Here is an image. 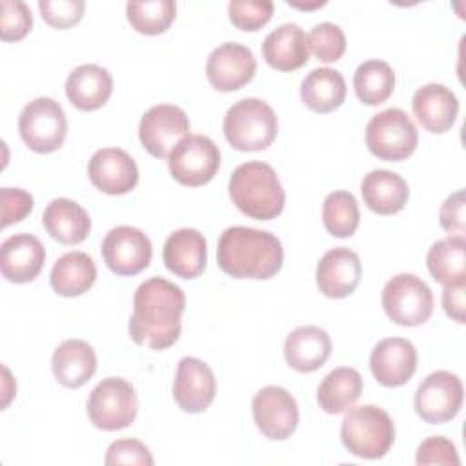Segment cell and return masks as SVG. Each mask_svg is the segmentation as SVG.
Instances as JSON below:
<instances>
[{"instance_id":"1","label":"cell","mask_w":466,"mask_h":466,"mask_svg":"<svg viewBox=\"0 0 466 466\" xmlns=\"http://www.w3.org/2000/svg\"><path fill=\"white\" fill-rule=\"evenodd\" d=\"M184 309L186 295L177 284L162 277L144 280L135 291L127 326L133 342L151 350H167L178 340Z\"/></svg>"},{"instance_id":"2","label":"cell","mask_w":466,"mask_h":466,"mask_svg":"<svg viewBox=\"0 0 466 466\" xmlns=\"http://www.w3.org/2000/svg\"><path fill=\"white\" fill-rule=\"evenodd\" d=\"M284 260L280 240L264 229L231 226L217 244L218 268L233 279L266 280L279 273Z\"/></svg>"},{"instance_id":"3","label":"cell","mask_w":466,"mask_h":466,"mask_svg":"<svg viewBox=\"0 0 466 466\" xmlns=\"http://www.w3.org/2000/svg\"><path fill=\"white\" fill-rule=\"evenodd\" d=\"M229 198L246 217L255 220L277 218L284 209V189L275 169L260 160L237 166L229 177Z\"/></svg>"},{"instance_id":"4","label":"cell","mask_w":466,"mask_h":466,"mask_svg":"<svg viewBox=\"0 0 466 466\" xmlns=\"http://www.w3.org/2000/svg\"><path fill=\"white\" fill-rule=\"evenodd\" d=\"M340 439L344 448L360 459L384 457L395 441V424L379 406L350 408L342 419Z\"/></svg>"},{"instance_id":"5","label":"cell","mask_w":466,"mask_h":466,"mask_svg":"<svg viewBox=\"0 0 466 466\" xmlns=\"http://www.w3.org/2000/svg\"><path fill=\"white\" fill-rule=\"evenodd\" d=\"M224 137L238 151H262L277 137L279 122L273 107L260 98L235 102L224 116Z\"/></svg>"},{"instance_id":"6","label":"cell","mask_w":466,"mask_h":466,"mask_svg":"<svg viewBox=\"0 0 466 466\" xmlns=\"http://www.w3.org/2000/svg\"><path fill=\"white\" fill-rule=\"evenodd\" d=\"M419 144V131L406 111L388 107L371 116L366 126V146L380 160L408 158Z\"/></svg>"},{"instance_id":"7","label":"cell","mask_w":466,"mask_h":466,"mask_svg":"<svg viewBox=\"0 0 466 466\" xmlns=\"http://www.w3.org/2000/svg\"><path fill=\"white\" fill-rule=\"evenodd\" d=\"M138 411L137 391L122 377L102 379L87 399V415L95 428L116 431L127 428Z\"/></svg>"},{"instance_id":"8","label":"cell","mask_w":466,"mask_h":466,"mask_svg":"<svg viewBox=\"0 0 466 466\" xmlns=\"http://www.w3.org/2000/svg\"><path fill=\"white\" fill-rule=\"evenodd\" d=\"M384 313L399 326H420L433 313V293L430 286L413 273L391 277L382 289Z\"/></svg>"},{"instance_id":"9","label":"cell","mask_w":466,"mask_h":466,"mask_svg":"<svg viewBox=\"0 0 466 466\" xmlns=\"http://www.w3.org/2000/svg\"><path fill=\"white\" fill-rule=\"evenodd\" d=\"M18 131L31 151L47 155L62 147L67 135V118L56 100L38 96L24 106L18 116Z\"/></svg>"},{"instance_id":"10","label":"cell","mask_w":466,"mask_h":466,"mask_svg":"<svg viewBox=\"0 0 466 466\" xmlns=\"http://www.w3.org/2000/svg\"><path fill=\"white\" fill-rule=\"evenodd\" d=\"M167 166L171 177L189 187L204 186L220 167L218 146L204 135L184 137L169 153Z\"/></svg>"},{"instance_id":"11","label":"cell","mask_w":466,"mask_h":466,"mask_svg":"<svg viewBox=\"0 0 466 466\" xmlns=\"http://www.w3.org/2000/svg\"><path fill=\"white\" fill-rule=\"evenodd\" d=\"M464 388L461 379L446 370L430 373L415 391V411L430 424H444L462 408Z\"/></svg>"},{"instance_id":"12","label":"cell","mask_w":466,"mask_h":466,"mask_svg":"<svg viewBox=\"0 0 466 466\" xmlns=\"http://www.w3.org/2000/svg\"><path fill=\"white\" fill-rule=\"evenodd\" d=\"M106 266L120 277L144 271L153 257L149 237L133 226H116L107 231L100 248Z\"/></svg>"},{"instance_id":"13","label":"cell","mask_w":466,"mask_h":466,"mask_svg":"<svg viewBox=\"0 0 466 466\" xmlns=\"http://www.w3.org/2000/svg\"><path fill=\"white\" fill-rule=\"evenodd\" d=\"M189 133V118L178 106L158 104L149 107L138 126L144 149L155 158H167L171 149Z\"/></svg>"},{"instance_id":"14","label":"cell","mask_w":466,"mask_h":466,"mask_svg":"<svg viewBox=\"0 0 466 466\" xmlns=\"http://www.w3.org/2000/svg\"><path fill=\"white\" fill-rule=\"evenodd\" d=\"M251 411L257 428L271 441L288 439L299 426L297 400L280 386L258 390L251 400Z\"/></svg>"},{"instance_id":"15","label":"cell","mask_w":466,"mask_h":466,"mask_svg":"<svg viewBox=\"0 0 466 466\" xmlns=\"http://www.w3.org/2000/svg\"><path fill=\"white\" fill-rule=\"evenodd\" d=\"M257 71V60L249 47L237 42H224L215 47L206 62L208 82L222 93L244 87Z\"/></svg>"},{"instance_id":"16","label":"cell","mask_w":466,"mask_h":466,"mask_svg":"<svg viewBox=\"0 0 466 466\" xmlns=\"http://www.w3.org/2000/svg\"><path fill=\"white\" fill-rule=\"evenodd\" d=\"M217 393L211 368L195 357L180 359L173 382V399L186 413H200L209 408Z\"/></svg>"},{"instance_id":"17","label":"cell","mask_w":466,"mask_h":466,"mask_svg":"<svg viewBox=\"0 0 466 466\" xmlns=\"http://www.w3.org/2000/svg\"><path fill=\"white\" fill-rule=\"evenodd\" d=\"M87 175L91 184L107 195H126L138 182L137 162L120 147L95 151L87 166Z\"/></svg>"},{"instance_id":"18","label":"cell","mask_w":466,"mask_h":466,"mask_svg":"<svg viewBox=\"0 0 466 466\" xmlns=\"http://www.w3.org/2000/svg\"><path fill=\"white\" fill-rule=\"evenodd\" d=\"M370 368L379 384L399 388L406 384L417 370V350L402 337L382 339L370 355Z\"/></svg>"},{"instance_id":"19","label":"cell","mask_w":466,"mask_h":466,"mask_svg":"<svg viewBox=\"0 0 466 466\" xmlns=\"http://www.w3.org/2000/svg\"><path fill=\"white\" fill-rule=\"evenodd\" d=\"M360 258L350 248H333L322 255L317 264V286L329 299H344L355 291L360 282Z\"/></svg>"},{"instance_id":"20","label":"cell","mask_w":466,"mask_h":466,"mask_svg":"<svg viewBox=\"0 0 466 466\" xmlns=\"http://www.w3.org/2000/svg\"><path fill=\"white\" fill-rule=\"evenodd\" d=\"M44 262L46 249L35 235L16 233L0 246V269L9 282H33L42 271Z\"/></svg>"},{"instance_id":"21","label":"cell","mask_w":466,"mask_h":466,"mask_svg":"<svg viewBox=\"0 0 466 466\" xmlns=\"http://www.w3.org/2000/svg\"><path fill=\"white\" fill-rule=\"evenodd\" d=\"M206 238L198 229L182 228L166 238L162 260L173 275L180 279H197L206 268Z\"/></svg>"},{"instance_id":"22","label":"cell","mask_w":466,"mask_h":466,"mask_svg":"<svg viewBox=\"0 0 466 466\" xmlns=\"http://www.w3.org/2000/svg\"><path fill=\"white\" fill-rule=\"evenodd\" d=\"M413 115L430 133H446L457 120L459 100L455 93L442 84H426L411 98Z\"/></svg>"},{"instance_id":"23","label":"cell","mask_w":466,"mask_h":466,"mask_svg":"<svg viewBox=\"0 0 466 466\" xmlns=\"http://www.w3.org/2000/svg\"><path fill=\"white\" fill-rule=\"evenodd\" d=\"M262 56L277 71H295L309 60L306 33L297 24H282L262 42Z\"/></svg>"},{"instance_id":"24","label":"cell","mask_w":466,"mask_h":466,"mask_svg":"<svg viewBox=\"0 0 466 466\" xmlns=\"http://www.w3.org/2000/svg\"><path fill=\"white\" fill-rule=\"evenodd\" d=\"M331 355V339L319 326H299L284 342V359L289 368L311 373L324 366Z\"/></svg>"},{"instance_id":"25","label":"cell","mask_w":466,"mask_h":466,"mask_svg":"<svg viewBox=\"0 0 466 466\" xmlns=\"http://www.w3.org/2000/svg\"><path fill=\"white\" fill-rule=\"evenodd\" d=\"M113 93V78L107 69L96 64H82L75 67L66 80V95L80 111H95L102 107Z\"/></svg>"},{"instance_id":"26","label":"cell","mask_w":466,"mask_h":466,"mask_svg":"<svg viewBox=\"0 0 466 466\" xmlns=\"http://www.w3.org/2000/svg\"><path fill=\"white\" fill-rule=\"evenodd\" d=\"M360 193L364 204L377 215H395L408 204L410 198L406 180L399 173L388 169H373L364 175Z\"/></svg>"},{"instance_id":"27","label":"cell","mask_w":466,"mask_h":466,"mask_svg":"<svg viewBox=\"0 0 466 466\" xmlns=\"http://www.w3.org/2000/svg\"><path fill=\"white\" fill-rule=\"evenodd\" d=\"M42 224L55 240L66 246L84 242L91 231L87 211L78 202L64 197L47 204L42 215Z\"/></svg>"},{"instance_id":"28","label":"cell","mask_w":466,"mask_h":466,"mask_svg":"<svg viewBox=\"0 0 466 466\" xmlns=\"http://www.w3.org/2000/svg\"><path fill=\"white\" fill-rule=\"evenodd\" d=\"M51 370L62 386L80 388L96 371V353L86 340L67 339L55 350Z\"/></svg>"},{"instance_id":"29","label":"cell","mask_w":466,"mask_h":466,"mask_svg":"<svg viewBox=\"0 0 466 466\" xmlns=\"http://www.w3.org/2000/svg\"><path fill=\"white\" fill-rule=\"evenodd\" d=\"M96 280V266L84 251L64 253L53 266L49 282L56 295L78 297L91 289Z\"/></svg>"},{"instance_id":"30","label":"cell","mask_w":466,"mask_h":466,"mask_svg":"<svg viewBox=\"0 0 466 466\" xmlns=\"http://www.w3.org/2000/svg\"><path fill=\"white\" fill-rule=\"evenodd\" d=\"M430 275L442 286L466 284V238L450 235L431 244L426 255Z\"/></svg>"},{"instance_id":"31","label":"cell","mask_w":466,"mask_h":466,"mask_svg":"<svg viewBox=\"0 0 466 466\" xmlns=\"http://www.w3.org/2000/svg\"><path fill=\"white\" fill-rule=\"evenodd\" d=\"M302 102L315 113H331L346 98V80L331 67H317L300 84Z\"/></svg>"},{"instance_id":"32","label":"cell","mask_w":466,"mask_h":466,"mask_svg":"<svg viewBox=\"0 0 466 466\" xmlns=\"http://www.w3.org/2000/svg\"><path fill=\"white\" fill-rule=\"evenodd\" d=\"M362 375L355 368L340 366L331 370L317 390V400L326 413L337 415L350 410L362 393Z\"/></svg>"},{"instance_id":"33","label":"cell","mask_w":466,"mask_h":466,"mask_svg":"<svg viewBox=\"0 0 466 466\" xmlns=\"http://www.w3.org/2000/svg\"><path fill=\"white\" fill-rule=\"evenodd\" d=\"M353 87L362 104L379 106L391 96L395 87V73L384 60H366L353 75Z\"/></svg>"},{"instance_id":"34","label":"cell","mask_w":466,"mask_h":466,"mask_svg":"<svg viewBox=\"0 0 466 466\" xmlns=\"http://www.w3.org/2000/svg\"><path fill=\"white\" fill-rule=\"evenodd\" d=\"M360 222L357 198L344 189L331 191L322 204V224L333 237H351Z\"/></svg>"},{"instance_id":"35","label":"cell","mask_w":466,"mask_h":466,"mask_svg":"<svg viewBox=\"0 0 466 466\" xmlns=\"http://www.w3.org/2000/svg\"><path fill=\"white\" fill-rule=\"evenodd\" d=\"M127 22L142 35H160L175 20L177 4L173 0H146L127 2Z\"/></svg>"},{"instance_id":"36","label":"cell","mask_w":466,"mask_h":466,"mask_svg":"<svg viewBox=\"0 0 466 466\" xmlns=\"http://www.w3.org/2000/svg\"><path fill=\"white\" fill-rule=\"evenodd\" d=\"M308 44L320 62H337L346 51L344 31L333 22L315 24L308 35Z\"/></svg>"},{"instance_id":"37","label":"cell","mask_w":466,"mask_h":466,"mask_svg":"<svg viewBox=\"0 0 466 466\" xmlns=\"http://www.w3.org/2000/svg\"><path fill=\"white\" fill-rule=\"evenodd\" d=\"M229 20L242 31H258L273 16L271 0H233L228 5Z\"/></svg>"},{"instance_id":"38","label":"cell","mask_w":466,"mask_h":466,"mask_svg":"<svg viewBox=\"0 0 466 466\" xmlns=\"http://www.w3.org/2000/svg\"><path fill=\"white\" fill-rule=\"evenodd\" d=\"M0 36L4 42L22 40L33 27V15L22 0H4L0 4Z\"/></svg>"},{"instance_id":"39","label":"cell","mask_w":466,"mask_h":466,"mask_svg":"<svg viewBox=\"0 0 466 466\" xmlns=\"http://www.w3.org/2000/svg\"><path fill=\"white\" fill-rule=\"evenodd\" d=\"M42 18L56 29H67L80 22L86 4L84 0H40Z\"/></svg>"},{"instance_id":"40","label":"cell","mask_w":466,"mask_h":466,"mask_svg":"<svg viewBox=\"0 0 466 466\" xmlns=\"http://www.w3.org/2000/svg\"><path fill=\"white\" fill-rule=\"evenodd\" d=\"M104 462L107 466L116 464H140V466H153V455L149 448L137 441V439H118L109 444Z\"/></svg>"},{"instance_id":"41","label":"cell","mask_w":466,"mask_h":466,"mask_svg":"<svg viewBox=\"0 0 466 466\" xmlns=\"http://www.w3.org/2000/svg\"><path fill=\"white\" fill-rule=\"evenodd\" d=\"M415 462L419 466H428V464H444V466H459L461 459L457 453L455 444L441 435L428 437L422 441L417 448V457Z\"/></svg>"},{"instance_id":"42","label":"cell","mask_w":466,"mask_h":466,"mask_svg":"<svg viewBox=\"0 0 466 466\" xmlns=\"http://www.w3.org/2000/svg\"><path fill=\"white\" fill-rule=\"evenodd\" d=\"M0 204H2V226L7 228L15 222L24 220L31 213L33 195L20 187H2Z\"/></svg>"},{"instance_id":"43","label":"cell","mask_w":466,"mask_h":466,"mask_svg":"<svg viewBox=\"0 0 466 466\" xmlns=\"http://www.w3.org/2000/svg\"><path fill=\"white\" fill-rule=\"evenodd\" d=\"M464 206H466L464 189H459L453 195H450L441 206L439 222H441V228L450 235H464L466 231Z\"/></svg>"},{"instance_id":"44","label":"cell","mask_w":466,"mask_h":466,"mask_svg":"<svg viewBox=\"0 0 466 466\" xmlns=\"http://www.w3.org/2000/svg\"><path fill=\"white\" fill-rule=\"evenodd\" d=\"M464 289H466V284H451V286H444V291H442L444 311L450 319H453L459 324L466 322V317H464Z\"/></svg>"}]
</instances>
